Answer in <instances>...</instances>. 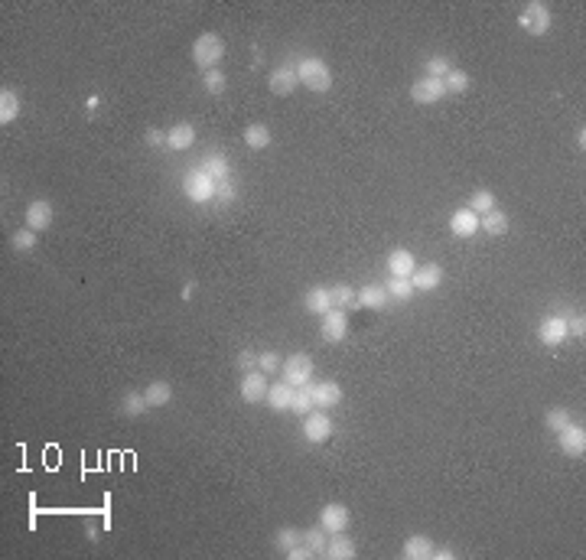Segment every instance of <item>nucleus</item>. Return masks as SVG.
<instances>
[{
    "label": "nucleus",
    "instance_id": "f257e3e1",
    "mask_svg": "<svg viewBox=\"0 0 586 560\" xmlns=\"http://www.w3.org/2000/svg\"><path fill=\"white\" fill-rule=\"evenodd\" d=\"M297 78H300V85H307L309 92H316V95H326L332 88L329 65L323 59H316V56H307V59L297 62Z\"/></svg>",
    "mask_w": 586,
    "mask_h": 560
},
{
    "label": "nucleus",
    "instance_id": "f03ea898",
    "mask_svg": "<svg viewBox=\"0 0 586 560\" xmlns=\"http://www.w3.org/2000/svg\"><path fill=\"white\" fill-rule=\"evenodd\" d=\"M222 56H225V39L218 36V33H202V36L193 43V62L202 72L218 69Z\"/></svg>",
    "mask_w": 586,
    "mask_h": 560
},
{
    "label": "nucleus",
    "instance_id": "7ed1b4c3",
    "mask_svg": "<svg viewBox=\"0 0 586 560\" xmlns=\"http://www.w3.org/2000/svg\"><path fill=\"white\" fill-rule=\"evenodd\" d=\"M550 23H554L550 7L548 4H540V0H531V4L521 10V16H518V26H521L525 33H531V36H544V33L550 30Z\"/></svg>",
    "mask_w": 586,
    "mask_h": 560
},
{
    "label": "nucleus",
    "instance_id": "20e7f679",
    "mask_svg": "<svg viewBox=\"0 0 586 560\" xmlns=\"http://www.w3.org/2000/svg\"><path fill=\"white\" fill-rule=\"evenodd\" d=\"M280 371H284V381L293 384V388H303V384L313 381V371H316V365H313V359H309L307 352H297L290 355V359L280 365Z\"/></svg>",
    "mask_w": 586,
    "mask_h": 560
},
{
    "label": "nucleus",
    "instance_id": "39448f33",
    "mask_svg": "<svg viewBox=\"0 0 586 560\" xmlns=\"http://www.w3.org/2000/svg\"><path fill=\"white\" fill-rule=\"evenodd\" d=\"M303 437H307V443H313V446H319V443H326V440L332 437V421H329V414L326 411H309L307 417H303Z\"/></svg>",
    "mask_w": 586,
    "mask_h": 560
},
{
    "label": "nucleus",
    "instance_id": "423d86ee",
    "mask_svg": "<svg viewBox=\"0 0 586 560\" xmlns=\"http://www.w3.org/2000/svg\"><path fill=\"white\" fill-rule=\"evenodd\" d=\"M440 98H447V85H443V78H417L414 85H410V101L414 105H437Z\"/></svg>",
    "mask_w": 586,
    "mask_h": 560
},
{
    "label": "nucleus",
    "instance_id": "0eeeda50",
    "mask_svg": "<svg viewBox=\"0 0 586 560\" xmlns=\"http://www.w3.org/2000/svg\"><path fill=\"white\" fill-rule=\"evenodd\" d=\"M183 189H186V196H189L193 202H212V199H215V179L208 176L206 169L189 173V176H186V183H183Z\"/></svg>",
    "mask_w": 586,
    "mask_h": 560
},
{
    "label": "nucleus",
    "instance_id": "6e6552de",
    "mask_svg": "<svg viewBox=\"0 0 586 560\" xmlns=\"http://www.w3.org/2000/svg\"><path fill=\"white\" fill-rule=\"evenodd\" d=\"M557 446H560L570 460H583V453H586V430L577 427V423H567L563 430H557Z\"/></svg>",
    "mask_w": 586,
    "mask_h": 560
},
{
    "label": "nucleus",
    "instance_id": "1a4fd4ad",
    "mask_svg": "<svg viewBox=\"0 0 586 560\" xmlns=\"http://www.w3.org/2000/svg\"><path fill=\"white\" fill-rule=\"evenodd\" d=\"M348 522H352V514H348V508L339 505V502H326V505L319 508V524H323L329 534H336V531H346Z\"/></svg>",
    "mask_w": 586,
    "mask_h": 560
},
{
    "label": "nucleus",
    "instance_id": "9d476101",
    "mask_svg": "<svg viewBox=\"0 0 586 560\" xmlns=\"http://www.w3.org/2000/svg\"><path fill=\"white\" fill-rule=\"evenodd\" d=\"M267 375L264 371H247L245 378H241V401H247V404H261L264 398H267Z\"/></svg>",
    "mask_w": 586,
    "mask_h": 560
},
{
    "label": "nucleus",
    "instance_id": "9b49d317",
    "mask_svg": "<svg viewBox=\"0 0 586 560\" xmlns=\"http://www.w3.org/2000/svg\"><path fill=\"white\" fill-rule=\"evenodd\" d=\"M346 336H348L346 310H336V307H332L329 313L323 316V339L336 346V342H346Z\"/></svg>",
    "mask_w": 586,
    "mask_h": 560
},
{
    "label": "nucleus",
    "instance_id": "f8f14e48",
    "mask_svg": "<svg viewBox=\"0 0 586 560\" xmlns=\"http://www.w3.org/2000/svg\"><path fill=\"white\" fill-rule=\"evenodd\" d=\"M567 336H570V332H567V316H548V319L538 326V339L550 349L560 346Z\"/></svg>",
    "mask_w": 586,
    "mask_h": 560
},
{
    "label": "nucleus",
    "instance_id": "ddd939ff",
    "mask_svg": "<svg viewBox=\"0 0 586 560\" xmlns=\"http://www.w3.org/2000/svg\"><path fill=\"white\" fill-rule=\"evenodd\" d=\"M297 85H300V78H297V65H277V69L267 75V88L274 95H293Z\"/></svg>",
    "mask_w": 586,
    "mask_h": 560
},
{
    "label": "nucleus",
    "instance_id": "4468645a",
    "mask_svg": "<svg viewBox=\"0 0 586 560\" xmlns=\"http://www.w3.org/2000/svg\"><path fill=\"white\" fill-rule=\"evenodd\" d=\"M53 225V202L49 199H33L26 206V228L33 231H46Z\"/></svg>",
    "mask_w": 586,
    "mask_h": 560
},
{
    "label": "nucleus",
    "instance_id": "2eb2a0df",
    "mask_svg": "<svg viewBox=\"0 0 586 560\" xmlns=\"http://www.w3.org/2000/svg\"><path fill=\"white\" fill-rule=\"evenodd\" d=\"M449 231H453L456 238H476L479 231V215L472 208H456L449 215Z\"/></svg>",
    "mask_w": 586,
    "mask_h": 560
},
{
    "label": "nucleus",
    "instance_id": "dca6fc26",
    "mask_svg": "<svg viewBox=\"0 0 586 560\" xmlns=\"http://www.w3.org/2000/svg\"><path fill=\"white\" fill-rule=\"evenodd\" d=\"M355 554H358V547H355V541L346 534V531H336V534H329V541H326V554L323 557L329 560H352Z\"/></svg>",
    "mask_w": 586,
    "mask_h": 560
},
{
    "label": "nucleus",
    "instance_id": "f3484780",
    "mask_svg": "<svg viewBox=\"0 0 586 560\" xmlns=\"http://www.w3.org/2000/svg\"><path fill=\"white\" fill-rule=\"evenodd\" d=\"M407 280L414 284V290L430 293V290H437V287L443 284V268H440V264H424V268H417Z\"/></svg>",
    "mask_w": 586,
    "mask_h": 560
},
{
    "label": "nucleus",
    "instance_id": "a211bd4d",
    "mask_svg": "<svg viewBox=\"0 0 586 560\" xmlns=\"http://www.w3.org/2000/svg\"><path fill=\"white\" fill-rule=\"evenodd\" d=\"M309 394H313V404H316L319 411H326V407H336V404L342 401L339 381H319V384L309 381Z\"/></svg>",
    "mask_w": 586,
    "mask_h": 560
},
{
    "label": "nucleus",
    "instance_id": "6ab92c4d",
    "mask_svg": "<svg viewBox=\"0 0 586 560\" xmlns=\"http://www.w3.org/2000/svg\"><path fill=\"white\" fill-rule=\"evenodd\" d=\"M355 307L362 310H385L388 307V290L378 284H365L362 290H355Z\"/></svg>",
    "mask_w": 586,
    "mask_h": 560
},
{
    "label": "nucleus",
    "instance_id": "aec40b11",
    "mask_svg": "<svg viewBox=\"0 0 586 560\" xmlns=\"http://www.w3.org/2000/svg\"><path fill=\"white\" fill-rule=\"evenodd\" d=\"M417 270V261H414V254L407 251V248H394V251H388V274L391 277H410Z\"/></svg>",
    "mask_w": 586,
    "mask_h": 560
},
{
    "label": "nucleus",
    "instance_id": "412c9836",
    "mask_svg": "<svg viewBox=\"0 0 586 560\" xmlns=\"http://www.w3.org/2000/svg\"><path fill=\"white\" fill-rule=\"evenodd\" d=\"M303 310L309 316H326L332 310V297H329V287H309L307 297H303Z\"/></svg>",
    "mask_w": 586,
    "mask_h": 560
},
{
    "label": "nucleus",
    "instance_id": "4be33fe9",
    "mask_svg": "<svg viewBox=\"0 0 586 560\" xmlns=\"http://www.w3.org/2000/svg\"><path fill=\"white\" fill-rule=\"evenodd\" d=\"M193 144H196V127L189 121H179L166 131V147L170 150H189Z\"/></svg>",
    "mask_w": 586,
    "mask_h": 560
},
{
    "label": "nucleus",
    "instance_id": "5701e85b",
    "mask_svg": "<svg viewBox=\"0 0 586 560\" xmlns=\"http://www.w3.org/2000/svg\"><path fill=\"white\" fill-rule=\"evenodd\" d=\"M267 407L270 411H277V414H284V411H290L293 407V384L287 381H277V384H270L267 388Z\"/></svg>",
    "mask_w": 586,
    "mask_h": 560
},
{
    "label": "nucleus",
    "instance_id": "b1692460",
    "mask_svg": "<svg viewBox=\"0 0 586 560\" xmlns=\"http://www.w3.org/2000/svg\"><path fill=\"white\" fill-rule=\"evenodd\" d=\"M479 231H486L492 238H501V235L508 231V215L501 212V208H492V212L479 215Z\"/></svg>",
    "mask_w": 586,
    "mask_h": 560
},
{
    "label": "nucleus",
    "instance_id": "393cba45",
    "mask_svg": "<svg viewBox=\"0 0 586 560\" xmlns=\"http://www.w3.org/2000/svg\"><path fill=\"white\" fill-rule=\"evenodd\" d=\"M433 554V541L427 534H410L404 541V557L407 560H427Z\"/></svg>",
    "mask_w": 586,
    "mask_h": 560
},
{
    "label": "nucleus",
    "instance_id": "a878e982",
    "mask_svg": "<svg viewBox=\"0 0 586 560\" xmlns=\"http://www.w3.org/2000/svg\"><path fill=\"white\" fill-rule=\"evenodd\" d=\"M20 117V95L14 88H0V124H14Z\"/></svg>",
    "mask_w": 586,
    "mask_h": 560
},
{
    "label": "nucleus",
    "instance_id": "bb28decb",
    "mask_svg": "<svg viewBox=\"0 0 586 560\" xmlns=\"http://www.w3.org/2000/svg\"><path fill=\"white\" fill-rule=\"evenodd\" d=\"M144 398H146V404L150 407H166L173 401V388H170V381H150L146 384V391H144Z\"/></svg>",
    "mask_w": 586,
    "mask_h": 560
},
{
    "label": "nucleus",
    "instance_id": "cd10ccee",
    "mask_svg": "<svg viewBox=\"0 0 586 560\" xmlns=\"http://www.w3.org/2000/svg\"><path fill=\"white\" fill-rule=\"evenodd\" d=\"M270 127L267 124H247L245 127V144H247V150H267L270 147Z\"/></svg>",
    "mask_w": 586,
    "mask_h": 560
},
{
    "label": "nucleus",
    "instance_id": "c85d7f7f",
    "mask_svg": "<svg viewBox=\"0 0 586 560\" xmlns=\"http://www.w3.org/2000/svg\"><path fill=\"white\" fill-rule=\"evenodd\" d=\"M385 290H388V300H401V303H404V300H410V297H414V284H410V280H407V277H391V280H388V284H385Z\"/></svg>",
    "mask_w": 586,
    "mask_h": 560
},
{
    "label": "nucleus",
    "instance_id": "c756f323",
    "mask_svg": "<svg viewBox=\"0 0 586 560\" xmlns=\"http://www.w3.org/2000/svg\"><path fill=\"white\" fill-rule=\"evenodd\" d=\"M326 541H329V531H326L323 524H319V528L303 531V544L316 554V557H323V554H326Z\"/></svg>",
    "mask_w": 586,
    "mask_h": 560
},
{
    "label": "nucleus",
    "instance_id": "7c9ffc66",
    "mask_svg": "<svg viewBox=\"0 0 586 560\" xmlns=\"http://www.w3.org/2000/svg\"><path fill=\"white\" fill-rule=\"evenodd\" d=\"M202 88H206L212 98H218V95H225V88H228V78H225V72L208 69V72H202Z\"/></svg>",
    "mask_w": 586,
    "mask_h": 560
},
{
    "label": "nucleus",
    "instance_id": "2f4dec72",
    "mask_svg": "<svg viewBox=\"0 0 586 560\" xmlns=\"http://www.w3.org/2000/svg\"><path fill=\"white\" fill-rule=\"evenodd\" d=\"M199 169H206V173L215 179V183H218V179H228V160H225L222 154H208L206 160H202Z\"/></svg>",
    "mask_w": 586,
    "mask_h": 560
},
{
    "label": "nucleus",
    "instance_id": "473e14b6",
    "mask_svg": "<svg viewBox=\"0 0 586 560\" xmlns=\"http://www.w3.org/2000/svg\"><path fill=\"white\" fill-rule=\"evenodd\" d=\"M466 208H472L476 215H486V212H492V208H499V206H495V192L492 189H476Z\"/></svg>",
    "mask_w": 586,
    "mask_h": 560
},
{
    "label": "nucleus",
    "instance_id": "72a5a7b5",
    "mask_svg": "<svg viewBox=\"0 0 586 560\" xmlns=\"http://www.w3.org/2000/svg\"><path fill=\"white\" fill-rule=\"evenodd\" d=\"M443 85H447V95H463V92H469V72L449 69L447 78H443Z\"/></svg>",
    "mask_w": 586,
    "mask_h": 560
},
{
    "label": "nucleus",
    "instance_id": "f704fd0d",
    "mask_svg": "<svg viewBox=\"0 0 586 560\" xmlns=\"http://www.w3.org/2000/svg\"><path fill=\"white\" fill-rule=\"evenodd\" d=\"M146 407H150V404H146L144 394H137V391H124V398H121V411H124L127 417H140V414L146 411Z\"/></svg>",
    "mask_w": 586,
    "mask_h": 560
},
{
    "label": "nucleus",
    "instance_id": "c9c22d12",
    "mask_svg": "<svg viewBox=\"0 0 586 560\" xmlns=\"http://www.w3.org/2000/svg\"><path fill=\"white\" fill-rule=\"evenodd\" d=\"M567 423H573L567 407H548V411H544V427H548V430H554V433H557V430H563Z\"/></svg>",
    "mask_w": 586,
    "mask_h": 560
},
{
    "label": "nucleus",
    "instance_id": "e433bc0d",
    "mask_svg": "<svg viewBox=\"0 0 586 560\" xmlns=\"http://www.w3.org/2000/svg\"><path fill=\"white\" fill-rule=\"evenodd\" d=\"M303 541V531L290 528V524H284V528H277V534H274V544H277V551H290L293 544H300Z\"/></svg>",
    "mask_w": 586,
    "mask_h": 560
},
{
    "label": "nucleus",
    "instance_id": "4c0bfd02",
    "mask_svg": "<svg viewBox=\"0 0 586 560\" xmlns=\"http://www.w3.org/2000/svg\"><path fill=\"white\" fill-rule=\"evenodd\" d=\"M293 414H309V411H316V404H313V394H309V384H303V388H293V407H290Z\"/></svg>",
    "mask_w": 586,
    "mask_h": 560
},
{
    "label": "nucleus",
    "instance_id": "58836bf2",
    "mask_svg": "<svg viewBox=\"0 0 586 560\" xmlns=\"http://www.w3.org/2000/svg\"><path fill=\"white\" fill-rule=\"evenodd\" d=\"M329 297H332V307H336V310H348V307H355V290H352L348 284L329 287Z\"/></svg>",
    "mask_w": 586,
    "mask_h": 560
},
{
    "label": "nucleus",
    "instance_id": "ea45409f",
    "mask_svg": "<svg viewBox=\"0 0 586 560\" xmlns=\"http://www.w3.org/2000/svg\"><path fill=\"white\" fill-rule=\"evenodd\" d=\"M36 235L39 231H33V228H16L14 235H10V245H14L16 251H33V248H36Z\"/></svg>",
    "mask_w": 586,
    "mask_h": 560
},
{
    "label": "nucleus",
    "instance_id": "a19ab883",
    "mask_svg": "<svg viewBox=\"0 0 586 560\" xmlns=\"http://www.w3.org/2000/svg\"><path fill=\"white\" fill-rule=\"evenodd\" d=\"M449 69H453V65H449L447 56H430V59L424 62V72H427L430 78H447Z\"/></svg>",
    "mask_w": 586,
    "mask_h": 560
},
{
    "label": "nucleus",
    "instance_id": "79ce46f5",
    "mask_svg": "<svg viewBox=\"0 0 586 560\" xmlns=\"http://www.w3.org/2000/svg\"><path fill=\"white\" fill-rule=\"evenodd\" d=\"M284 361H280V355L277 352H264V355H257V371H264V375H274V371L280 369Z\"/></svg>",
    "mask_w": 586,
    "mask_h": 560
},
{
    "label": "nucleus",
    "instance_id": "37998d69",
    "mask_svg": "<svg viewBox=\"0 0 586 560\" xmlns=\"http://www.w3.org/2000/svg\"><path fill=\"white\" fill-rule=\"evenodd\" d=\"M215 202H222V206L235 202V183L232 179H218L215 183Z\"/></svg>",
    "mask_w": 586,
    "mask_h": 560
},
{
    "label": "nucleus",
    "instance_id": "c03bdc74",
    "mask_svg": "<svg viewBox=\"0 0 586 560\" xmlns=\"http://www.w3.org/2000/svg\"><path fill=\"white\" fill-rule=\"evenodd\" d=\"M567 332H570V336H577V339H583L586 336V319H583V316H570V319H567Z\"/></svg>",
    "mask_w": 586,
    "mask_h": 560
},
{
    "label": "nucleus",
    "instance_id": "a18cd8bd",
    "mask_svg": "<svg viewBox=\"0 0 586 560\" xmlns=\"http://www.w3.org/2000/svg\"><path fill=\"white\" fill-rule=\"evenodd\" d=\"M144 140H146V147H163V144H166V134H163L160 127H146Z\"/></svg>",
    "mask_w": 586,
    "mask_h": 560
},
{
    "label": "nucleus",
    "instance_id": "49530a36",
    "mask_svg": "<svg viewBox=\"0 0 586 560\" xmlns=\"http://www.w3.org/2000/svg\"><path fill=\"white\" fill-rule=\"evenodd\" d=\"M287 557H290V560H309V557H316V554H313V551H309V547L300 541V544H293L290 551H287Z\"/></svg>",
    "mask_w": 586,
    "mask_h": 560
},
{
    "label": "nucleus",
    "instance_id": "de8ad7c7",
    "mask_svg": "<svg viewBox=\"0 0 586 560\" xmlns=\"http://www.w3.org/2000/svg\"><path fill=\"white\" fill-rule=\"evenodd\" d=\"M255 365H257V355L255 352H238V369H245V371H255Z\"/></svg>",
    "mask_w": 586,
    "mask_h": 560
},
{
    "label": "nucleus",
    "instance_id": "09e8293b",
    "mask_svg": "<svg viewBox=\"0 0 586 560\" xmlns=\"http://www.w3.org/2000/svg\"><path fill=\"white\" fill-rule=\"evenodd\" d=\"M430 557H437V560H453V551H449V547H433Z\"/></svg>",
    "mask_w": 586,
    "mask_h": 560
},
{
    "label": "nucleus",
    "instance_id": "8fccbe9b",
    "mask_svg": "<svg viewBox=\"0 0 586 560\" xmlns=\"http://www.w3.org/2000/svg\"><path fill=\"white\" fill-rule=\"evenodd\" d=\"M98 105H101V95H88V111H95Z\"/></svg>",
    "mask_w": 586,
    "mask_h": 560
},
{
    "label": "nucleus",
    "instance_id": "3c124183",
    "mask_svg": "<svg viewBox=\"0 0 586 560\" xmlns=\"http://www.w3.org/2000/svg\"><path fill=\"white\" fill-rule=\"evenodd\" d=\"M193 293H196V284H186V287H183V300H189Z\"/></svg>",
    "mask_w": 586,
    "mask_h": 560
},
{
    "label": "nucleus",
    "instance_id": "603ef678",
    "mask_svg": "<svg viewBox=\"0 0 586 560\" xmlns=\"http://www.w3.org/2000/svg\"><path fill=\"white\" fill-rule=\"evenodd\" d=\"M577 144H580V150L586 147V131H583V127H580V134H577Z\"/></svg>",
    "mask_w": 586,
    "mask_h": 560
}]
</instances>
